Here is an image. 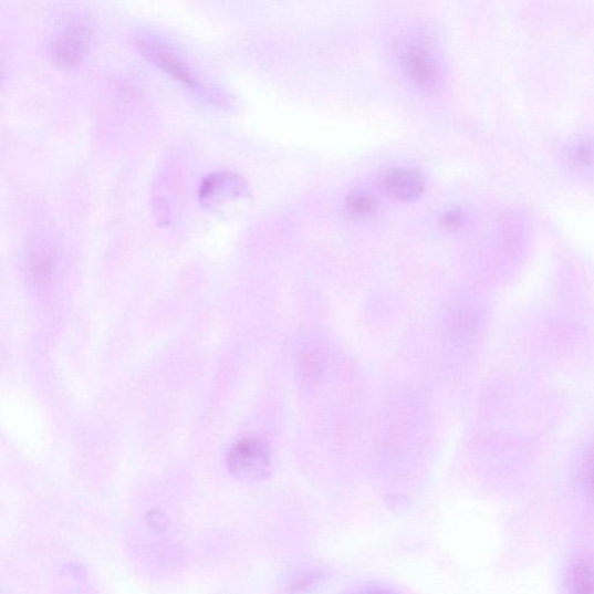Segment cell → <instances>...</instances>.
<instances>
[{
  "instance_id": "6da1fadb",
  "label": "cell",
  "mask_w": 594,
  "mask_h": 594,
  "mask_svg": "<svg viewBox=\"0 0 594 594\" xmlns=\"http://www.w3.org/2000/svg\"><path fill=\"white\" fill-rule=\"evenodd\" d=\"M92 35L93 30L88 19L80 14L63 17L51 41L54 62L64 69L79 65L90 49Z\"/></svg>"
},
{
  "instance_id": "4fadbf2b",
  "label": "cell",
  "mask_w": 594,
  "mask_h": 594,
  "mask_svg": "<svg viewBox=\"0 0 594 594\" xmlns=\"http://www.w3.org/2000/svg\"><path fill=\"white\" fill-rule=\"evenodd\" d=\"M465 221L463 212L460 209H449L445 211L440 218L441 227L448 231L459 229Z\"/></svg>"
},
{
  "instance_id": "52a82bcc",
  "label": "cell",
  "mask_w": 594,
  "mask_h": 594,
  "mask_svg": "<svg viewBox=\"0 0 594 594\" xmlns=\"http://www.w3.org/2000/svg\"><path fill=\"white\" fill-rule=\"evenodd\" d=\"M564 594H594V563L579 557L566 567L563 582Z\"/></svg>"
},
{
  "instance_id": "7a4b0ae2",
  "label": "cell",
  "mask_w": 594,
  "mask_h": 594,
  "mask_svg": "<svg viewBox=\"0 0 594 594\" xmlns=\"http://www.w3.org/2000/svg\"><path fill=\"white\" fill-rule=\"evenodd\" d=\"M272 451L260 439L247 438L236 442L227 455V467L235 478L243 481H259L271 470Z\"/></svg>"
},
{
  "instance_id": "3957f363",
  "label": "cell",
  "mask_w": 594,
  "mask_h": 594,
  "mask_svg": "<svg viewBox=\"0 0 594 594\" xmlns=\"http://www.w3.org/2000/svg\"><path fill=\"white\" fill-rule=\"evenodd\" d=\"M135 44L142 54L163 69L166 74L189 88L202 91V85L195 76L192 69L168 42L157 35L140 34L136 38Z\"/></svg>"
},
{
  "instance_id": "8992f818",
  "label": "cell",
  "mask_w": 594,
  "mask_h": 594,
  "mask_svg": "<svg viewBox=\"0 0 594 594\" xmlns=\"http://www.w3.org/2000/svg\"><path fill=\"white\" fill-rule=\"evenodd\" d=\"M389 194L400 201H415L424 192L425 183L421 174L416 170L400 169L393 171L387 178Z\"/></svg>"
},
{
  "instance_id": "30bf717a",
  "label": "cell",
  "mask_w": 594,
  "mask_h": 594,
  "mask_svg": "<svg viewBox=\"0 0 594 594\" xmlns=\"http://www.w3.org/2000/svg\"><path fill=\"white\" fill-rule=\"evenodd\" d=\"M581 481L587 496L594 499V446L588 449L583 460Z\"/></svg>"
},
{
  "instance_id": "ba28073f",
  "label": "cell",
  "mask_w": 594,
  "mask_h": 594,
  "mask_svg": "<svg viewBox=\"0 0 594 594\" xmlns=\"http://www.w3.org/2000/svg\"><path fill=\"white\" fill-rule=\"evenodd\" d=\"M377 199L368 189H354L345 201L346 210L355 219H366L377 209Z\"/></svg>"
},
{
  "instance_id": "9c48e42d",
  "label": "cell",
  "mask_w": 594,
  "mask_h": 594,
  "mask_svg": "<svg viewBox=\"0 0 594 594\" xmlns=\"http://www.w3.org/2000/svg\"><path fill=\"white\" fill-rule=\"evenodd\" d=\"M322 579V574L315 572V570H308L292 579L289 583V594H304L313 591L317 586Z\"/></svg>"
},
{
  "instance_id": "7c38bea8",
  "label": "cell",
  "mask_w": 594,
  "mask_h": 594,
  "mask_svg": "<svg viewBox=\"0 0 594 594\" xmlns=\"http://www.w3.org/2000/svg\"><path fill=\"white\" fill-rule=\"evenodd\" d=\"M32 258V269L39 277L46 278L52 271V257L45 250H37Z\"/></svg>"
},
{
  "instance_id": "277c9868",
  "label": "cell",
  "mask_w": 594,
  "mask_h": 594,
  "mask_svg": "<svg viewBox=\"0 0 594 594\" xmlns=\"http://www.w3.org/2000/svg\"><path fill=\"white\" fill-rule=\"evenodd\" d=\"M404 75L420 90H433L441 81V69L434 52L424 42L411 41L399 54Z\"/></svg>"
},
{
  "instance_id": "5bb4252c",
  "label": "cell",
  "mask_w": 594,
  "mask_h": 594,
  "mask_svg": "<svg viewBox=\"0 0 594 594\" xmlns=\"http://www.w3.org/2000/svg\"><path fill=\"white\" fill-rule=\"evenodd\" d=\"M359 594H387L385 592H365V593H359Z\"/></svg>"
},
{
  "instance_id": "5b68a950",
  "label": "cell",
  "mask_w": 594,
  "mask_h": 594,
  "mask_svg": "<svg viewBox=\"0 0 594 594\" xmlns=\"http://www.w3.org/2000/svg\"><path fill=\"white\" fill-rule=\"evenodd\" d=\"M248 192L244 179L230 171H218L204 178L199 197L208 207L219 210L227 204L243 198Z\"/></svg>"
},
{
  "instance_id": "8fae6325",
  "label": "cell",
  "mask_w": 594,
  "mask_h": 594,
  "mask_svg": "<svg viewBox=\"0 0 594 594\" xmlns=\"http://www.w3.org/2000/svg\"><path fill=\"white\" fill-rule=\"evenodd\" d=\"M323 356L319 352H308L301 358V369L306 377H315L324 367Z\"/></svg>"
}]
</instances>
